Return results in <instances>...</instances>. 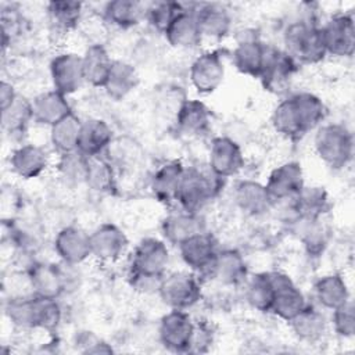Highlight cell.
Instances as JSON below:
<instances>
[{"instance_id": "obj_34", "label": "cell", "mask_w": 355, "mask_h": 355, "mask_svg": "<svg viewBox=\"0 0 355 355\" xmlns=\"http://www.w3.org/2000/svg\"><path fill=\"white\" fill-rule=\"evenodd\" d=\"M46 11L51 31L64 35L79 25L83 14V4L71 0H54L47 3Z\"/></svg>"}, {"instance_id": "obj_1", "label": "cell", "mask_w": 355, "mask_h": 355, "mask_svg": "<svg viewBox=\"0 0 355 355\" xmlns=\"http://www.w3.org/2000/svg\"><path fill=\"white\" fill-rule=\"evenodd\" d=\"M327 115L322 98L311 92H300L283 98L272 112V126L283 137L297 140L318 129Z\"/></svg>"}, {"instance_id": "obj_24", "label": "cell", "mask_w": 355, "mask_h": 355, "mask_svg": "<svg viewBox=\"0 0 355 355\" xmlns=\"http://www.w3.org/2000/svg\"><path fill=\"white\" fill-rule=\"evenodd\" d=\"M186 166L179 159H172L164 162L151 178V191L154 197L165 204H173L176 202L178 190L182 182V178L184 175Z\"/></svg>"}, {"instance_id": "obj_3", "label": "cell", "mask_w": 355, "mask_h": 355, "mask_svg": "<svg viewBox=\"0 0 355 355\" xmlns=\"http://www.w3.org/2000/svg\"><path fill=\"white\" fill-rule=\"evenodd\" d=\"M283 50L291 55L298 65H313L326 57L320 26L309 19H298L288 24L283 33Z\"/></svg>"}, {"instance_id": "obj_20", "label": "cell", "mask_w": 355, "mask_h": 355, "mask_svg": "<svg viewBox=\"0 0 355 355\" xmlns=\"http://www.w3.org/2000/svg\"><path fill=\"white\" fill-rule=\"evenodd\" d=\"M247 275L244 257L234 248H225L218 250L207 276L225 286H239L247 280Z\"/></svg>"}, {"instance_id": "obj_28", "label": "cell", "mask_w": 355, "mask_h": 355, "mask_svg": "<svg viewBox=\"0 0 355 355\" xmlns=\"http://www.w3.org/2000/svg\"><path fill=\"white\" fill-rule=\"evenodd\" d=\"M197 18L202 39L222 40L232 29V15L220 4H202L193 10Z\"/></svg>"}, {"instance_id": "obj_30", "label": "cell", "mask_w": 355, "mask_h": 355, "mask_svg": "<svg viewBox=\"0 0 355 355\" xmlns=\"http://www.w3.org/2000/svg\"><path fill=\"white\" fill-rule=\"evenodd\" d=\"M112 62L114 60L101 43H93L87 46V49L82 54L86 85L103 89L111 71Z\"/></svg>"}, {"instance_id": "obj_18", "label": "cell", "mask_w": 355, "mask_h": 355, "mask_svg": "<svg viewBox=\"0 0 355 355\" xmlns=\"http://www.w3.org/2000/svg\"><path fill=\"white\" fill-rule=\"evenodd\" d=\"M54 250L58 258L68 265H80L92 258L89 234L76 226H65L58 230Z\"/></svg>"}, {"instance_id": "obj_16", "label": "cell", "mask_w": 355, "mask_h": 355, "mask_svg": "<svg viewBox=\"0 0 355 355\" xmlns=\"http://www.w3.org/2000/svg\"><path fill=\"white\" fill-rule=\"evenodd\" d=\"M182 261L200 276H207L218 252L215 239L204 232H200L178 245Z\"/></svg>"}, {"instance_id": "obj_41", "label": "cell", "mask_w": 355, "mask_h": 355, "mask_svg": "<svg viewBox=\"0 0 355 355\" xmlns=\"http://www.w3.org/2000/svg\"><path fill=\"white\" fill-rule=\"evenodd\" d=\"M58 159L55 162V169L58 176L67 183H86V173L89 158L82 153L72 151L65 154H58Z\"/></svg>"}, {"instance_id": "obj_19", "label": "cell", "mask_w": 355, "mask_h": 355, "mask_svg": "<svg viewBox=\"0 0 355 355\" xmlns=\"http://www.w3.org/2000/svg\"><path fill=\"white\" fill-rule=\"evenodd\" d=\"M50 166L47 151L37 144H22L12 150L10 155L11 171L22 179H35Z\"/></svg>"}, {"instance_id": "obj_39", "label": "cell", "mask_w": 355, "mask_h": 355, "mask_svg": "<svg viewBox=\"0 0 355 355\" xmlns=\"http://www.w3.org/2000/svg\"><path fill=\"white\" fill-rule=\"evenodd\" d=\"M33 121L32 101L18 94L17 98L1 111V125L8 133L25 132L28 125Z\"/></svg>"}, {"instance_id": "obj_35", "label": "cell", "mask_w": 355, "mask_h": 355, "mask_svg": "<svg viewBox=\"0 0 355 355\" xmlns=\"http://www.w3.org/2000/svg\"><path fill=\"white\" fill-rule=\"evenodd\" d=\"M295 216L319 219L330 208L329 194L322 186H304L295 198L290 200Z\"/></svg>"}, {"instance_id": "obj_47", "label": "cell", "mask_w": 355, "mask_h": 355, "mask_svg": "<svg viewBox=\"0 0 355 355\" xmlns=\"http://www.w3.org/2000/svg\"><path fill=\"white\" fill-rule=\"evenodd\" d=\"M18 93L15 92L14 86L7 82V80H3L1 85H0V107H1V111L6 110L15 98H17Z\"/></svg>"}, {"instance_id": "obj_17", "label": "cell", "mask_w": 355, "mask_h": 355, "mask_svg": "<svg viewBox=\"0 0 355 355\" xmlns=\"http://www.w3.org/2000/svg\"><path fill=\"white\" fill-rule=\"evenodd\" d=\"M269 46H266L255 35H247L239 39L233 53L232 62L234 68L247 76L258 78L262 73Z\"/></svg>"}, {"instance_id": "obj_32", "label": "cell", "mask_w": 355, "mask_h": 355, "mask_svg": "<svg viewBox=\"0 0 355 355\" xmlns=\"http://www.w3.org/2000/svg\"><path fill=\"white\" fill-rule=\"evenodd\" d=\"M139 85V73L136 68L126 61L114 60L111 71L104 85L108 97L119 101L128 97Z\"/></svg>"}, {"instance_id": "obj_26", "label": "cell", "mask_w": 355, "mask_h": 355, "mask_svg": "<svg viewBox=\"0 0 355 355\" xmlns=\"http://www.w3.org/2000/svg\"><path fill=\"white\" fill-rule=\"evenodd\" d=\"M166 42L175 49H196L201 44L202 36L193 10H183L173 18L164 32Z\"/></svg>"}, {"instance_id": "obj_12", "label": "cell", "mask_w": 355, "mask_h": 355, "mask_svg": "<svg viewBox=\"0 0 355 355\" xmlns=\"http://www.w3.org/2000/svg\"><path fill=\"white\" fill-rule=\"evenodd\" d=\"M245 159L240 144L227 136L212 139L208 151V168L220 179H227L240 173Z\"/></svg>"}, {"instance_id": "obj_23", "label": "cell", "mask_w": 355, "mask_h": 355, "mask_svg": "<svg viewBox=\"0 0 355 355\" xmlns=\"http://www.w3.org/2000/svg\"><path fill=\"white\" fill-rule=\"evenodd\" d=\"M114 132L107 121L100 118H89L82 121L80 135L78 140V151L85 157H98L110 147Z\"/></svg>"}, {"instance_id": "obj_46", "label": "cell", "mask_w": 355, "mask_h": 355, "mask_svg": "<svg viewBox=\"0 0 355 355\" xmlns=\"http://www.w3.org/2000/svg\"><path fill=\"white\" fill-rule=\"evenodd\" d=\"M79 343L86 345V348L83 349V352H86V354H110V352H112V348L105 341L96 337L90 331H85L80 336Z\"/></svg>"}, {"instance_id": "obj_36", "label": "cell", "mask_w": 355, "mask_h": 355, "mask_svg": "<svg viewBox=\"0 0 355 355\" xmlns=\"http://www.w3.org/2000/svg\"><path fill=\"white\" fill-rule=\"evenodd\" d=\"M103 15L111 25L130 29L137 26L146 17V7L135 0H112L105 3Z\"/></svg>"}, {"instance_id": "obj_43", "label": "cell", "mask_w": 355, "mask_h": 355, "mask_svg": "<svg viewBox=\"0 0 355 355\" xmlns=\"http://www.w3.org/2000/svg\"><path fill=\"white\" fill-rule=\"evenodd\" d=\"M35 294L12 295L6 302L4 312L10 322L21 329H33Z\"/></svg>"}, {"instance_id": "obj_22", "label": "cell", "mask_w": 355, "mask_h": 355, "mask_svg": "<svg viewBox=\"0 0 355 355\" xmlns=\"http://www.w3.org/2000/svg\"><path fill=\"white\" fill-rule=\"evenodd\" d=\"M178 130L189 137L204 136L211 126V111L200 100H184L176 112Z\"/></svg>"}, {"instance_id": "obj_15", "label": "cell", "mask_w": 355, "mask_h": 355, "mask_svg": "<svg viewBox=\"0 0 355 355\" xmlns=\"http://www.w3.org/2000/svg\"><path fill=\"white\" fill-rule=\"evenodd\" d=\"M297 71L298 62L291 55L282 49L269 47L259 80L265 90L280 93L288 87Z\"/></svg>"}, {"instance_id": "obj_14", "label": "cell", "mask_w": 355, "mask_h": 355, "mask_svg": "<svg viewBox=\"0 0 355 355\" xmlns=\"http://www.w3.org/2000/svg\"><path fill=\"white\" fill-rule=\"evenodd\" d=\"M269 273L275 287V298L270 313L288 323L295 315H298L305 308L308 302L305 300L304 293L291 280L288 275L283 272Z\"/></svg>"}, {"instance_id": "obj_7", "label": "cell", "mask_w": 355, "mask_h": 355, "mask_svg": "<svg viewBox=\"0 0 355 355\" xmlns=\"http://www.w3.org/2000/svg\"><path fill=\"white\" fill-rule=\"evenodd\" d=\"M326 55L349 58L355 50V25L349 14H336L320 25Z\"/></svg>"}, {"instance_id": "obj_13", "label": "cell", "mask_w": 355, "mask_h": 355, "mask_svg": "<svg viewBox=\"0 0 355 355\" xmlns=\"http://www.w3.org/2000/svg\"><path fill=\"white\" fill-rule=\"evenodd\" d=\"M263 184L273 204L290 201L305 186L302 165L297 161H286L270 171Z\"/></svg>"}, {"instance_id": "obj_40", "label": "cell", "mask_w": 355, "mask_h": 355, "mask_svg": "<svg viewBox=\"0 0 355 355\" xmlns=\"http://www.w3.org/2000/svg\"><path fill=\"white\" fill-rule=\"evenodd\" d=\"M86 184L97 193H110L115 189V171L101 155L89 158Z\"/></svg>"}, {"instance_id": "obj_45", "label": "cell", "mask_w": 355, "mask_h": 355, "mask_svg": "<svg viewBox=\"0 0 355 355\" xmlns=\"http://www.w3.org/2000/svg\"><path fill=\"white\" fill-rule=\"evenodd\" d=\"M330 323L337 336H340L343 338L354 337V334H355V311H354L352 300H349L348 302H345L331 311Z\"/></svg>"}, {"instance_id": "obj_5", "label": "cell", "mask_w": 355, "mask_h": 355, "mask_svg": "<svg viewBox=\"0 0 355 355\" xmlns=\"http://www.w3.org/2000/svg\"><path fill=\"white\" fill-rule=\"evenodd\" d=\"M157 294L169 309L187 311L202 297L200 277L194 272H172L164 275Z\"/></svg>"}, {"instance_id": "obj_9", "label": "cell", "mask_w": 355, "mask_h": 355, "mask_svg": "<svg viewBox=\"0 0 355 355\" xmlns=\"http://www.w3.org/2000/svg\"><path fill=\"white\" fill-rule=\"evenodd\" d=\"M49 71L53 89L62 93L67 97L79 92L83 87V85H86L82 55L76 53H58L51 58Z\"/></svg>"}, {"instance_id": "obj_4", "label": "cell", "mask_w": 355, "mask_h": 355, "mask_svg": "<svg viewBox=\"0 0 355 355\" xmlns=\"http://www.w3.org/2000/svg\"><path fill=\"white\" fill-rule=\"evenodd\" d=\"M222 180L209 168L202 171L197 166H186L178 190L176 204L183 211L200 214L216 197Z\"/></svg>"}, {"instance_id": "obj_33", "label": "cell", "mask_w": 355, "mask_h": 355, "mask_svg": "<svg viewBox=\"0 0 355 355\" xmlns=\"http://www.w3.org/2000/svg\"><path fill=\"white\" fill-rule=\"evenodd\" d=\"M288 324L293 333L300 340L306 343L319 341L327 330V320L324 313L309 304H306L305 308L288 322Z\"/></svg>"}, {"instance_id": "obj_25", "label": "cell", "mask_w": 355, "mask_h": 355, "mask_svg": "<svg viewBox=\"0 0 355 355\" xmlns=\"http://www.w3.org/2000/svg\"><path fill=\"white\" fill-rule=\"evenodd\" d=\"M31 101L33 121L40 125L53 126L54 123L73 112L68 97L54 89L39 93Z\"/></svg>"}, {"instance_id": "obj_2", "label": "cell", "mask_w": 355, "mask_h": 355, "mask_svg": "<svg viewBox=\"0 0 355 355\" xmlns=\"http://www.w3.org/2000/svg\"><path fill=\"white\" fill-rule=\"evenodd\" d=\"M354 135L343 123H322L313 137L318 158L331 169H343L354 157Z\"/></svg>"}, {"instance_id": "obj_11", "label": "cell", "mask_w": 355, "mask_h": 355, "mask_svg": "<svg viewBox=\"0 0 355 355\" xmlns=\"http://www.w3.org/2000/svg\"><path fill=\"white\" fill-rule=\"evenodd\" d=\"M225 72V64L219 51L208 50L201 53L191 62L189 79L197 93L211 94L223 83Z\"/></svg>"}, {"instance_id": "obj_21", "label": "cell", "mask_w": 355, "mask_h": 355, "mask_svg": "<svg viewBox=\"0 0 355 355\" xmlns=\"http://www.w3.org/2000/svg\"><path fill=\"white\" fill-rule=\"evenodd\" d=\"M237 208L248 216H259L270 209L273 201L263 183L244 179L240 180L233 193Z\"/></svg>"}, {"instance_id": "obj_29", "label": "cell", "mask_w": 355, "mask_h": 355, "mask_svg": "<svg viewBox=\"0 0 355 355\" xmlns=\"http://www.w3.org/2000/svg\"><path fill=\"white\" fill-rule=\"evenodd\" d=\"M161 232L168 243L179 245L189 237L204 232V223L200 218V214L180 209L176 212H171L164 218L161 223Z\"/></svg>"}, {"instance_id": "obj_6", "label": "cell", "mask_w": 355, "mask_h": 355, "mask_svg": "<svg viewBox=\"0 0 355 355\" xmlns=\"http://www.w3.org/2000/svg\"><path fill=\"white\" fill-rule=\"evenodd\" d=\"M196 322L182 309H171L158 326L159 343L171 352H190Z\"/></svg>"}, {"instance_id": "obj_8", "label": "cell", "mask_w": 355, "mask_h": 355, "mask_svg": "<svg viewBox=\"0 0 355 355\" xmlns=\"http://www.w3.org/2000/svg\"><path fill=\"white\" fill-rule=\"evenodd\" d=\"M169 263V248L164 240L147 237L139 241L130 258V273L162 277Z\"/></svg>"}, {"instance_id": "obj_42", "label": "cell", "mask_w": 355, "mask_h": 355, "mask_svg": "<svg viewBox=\"0 0 355 355\" xmlns=\"http://www.w3.org/2000/svg\"><path fill=\"white\" fill-rule=\"evenodd\" d=\"M62 318V309L57 298H46L35 295L33 311V329H42L44 331H54Z\"/></svg>"}, {"instance_id": "obj_44", "label": "cell", "mask_w": 355, "mask_h": 355, "mask_svg": "<svg viewBox=\"0 0 355 355\" xmlns=\"http://www.w3.org/2000/svg\"><path fill=\"white\" fill-rule=\"evenodd\" d=\"M182 10L183 6L176 1H155L146 8V18L155 31L164 33Z\"/></svg>"}, {"instance_id": "obj_27", "label": "cell", "mask_w": 355, "mask_h": 355, "mask_svg": "<svg viewBox=\"0 0 355 355\" xmlns=\"http://www.w3.org/2000/svg\"><path fill=\"white\" fill-rule=\"evenodd\" d=\"M32 294L46 298H60L65 290L62 272L53 263L37 262L28 270Z\"/></svg>"}, {"instance_id": "obj_31", "label": "cell", "mask_w": 355, "mask_h": 355, "mask_svg": "<svg viewBox=\"0 0 355 355\" xmlns=\"http://www.w3.org/2000/svg\"><path fill=\"white\" fill-rule=\"evenodd\" d=\"M313 294L318 304L329 311H333L351 300L348 284L340 273L320 276L313 284Z\"/></svg>"}, {"instance_id": "obj_10", "label": "cell", "mask_w": 355, "mask_h": 355, "mask_svg": "<svg viewBox=\"0 0 355 355\" xmlns=\"http://www.w3.org/2000/svg\"><path fill=\"white\" fill-rule=\"evenodd\" d=\"M92 258L103 263H114L119 261L129 248L126 233L114 223H103L90 234Z\"/></svg>"}, {"instance_id": "obj_38", "label": "cell", "mask_w": 355, "mask_h": 355, "mask_svg": "<svg viewBox=\"0 0 355 355\" xmlns=\"http://www.w3.org/2000/svg\"><path fill=\"white\" fill-rule=\"evenodd\" d=\"M245 300L247 302L259 312H270L273 298H275V287L269 272L255 273L247 280L245 284Z\"/></svg>"}, {"instance_id": "obj_37", "label": "cell", "mask_w": 355, "mask_h": 355, "mask_svg": "<svg viewBox=\"0 0 355 355\" xmlns=\"http://www.w3.org/2000/svg\"><path fill=\"white\" fill-rule=\"evenodd\" d=\"M82 119L71 112L53 126H50V143L58 154L72 153L78 150Z\"/></svg>"}]
</instances>
